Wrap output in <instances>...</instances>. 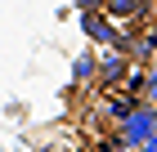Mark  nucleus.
Wrapping results in <instances>:
<instances>
[{"instance_id":"obj_6","label":"nucleus","mask_w":157,"mask_h":152,"mask_svg":"<svg viewBox=\"0 0 157 152\" xmlns=\"http://www.w3.org/2000/svg\"><path fill=\"white\" fill-rule=\"evenodd\" d=\"M135 152H157V134H148V139L139 143V148H135Z\"/></svg>"},{"instance_id":"obj_1","label":"nucleus","mask_w":157,"mask_h":152,"mask_svg":"<svg viewBox=\"0 0 157 152\" xmlns=\"http://www.w3.org/2000/svg\"><path fill=\"white\" fill-rule=\"evenodd\" d=\"M112 134H117V148L135 152L148 134H157V103H144V98H135L130 107H121L117 121H112Z\"/></svg>"},{"instance_id":"obj_2","label":"nucleus","mask_w":157,"mask_h":152,"mask_svg":"<svg viewBox=\"0 0 157 152\" xmlns=\"http://www.w3.org/2000/svg\"><path fill=\"white\" fill-rule=\"evenodd\" d=\"M126 63H130V58H121V54H108V58H99L94 76H99V81H108V85H117L121 76H126Z\"/></svg>"},{"instance_id":"obj_5","label":"nucleus","mask_w":157,"mask_h":152,"mask_svg":"<svg viewBox=\"0 0 157 152\" xmlns=\"http://www.w3.org/2000/svg\"><path fill=\"white\" fill-rule=\"evenodd\" d=\"M94 67H99L94 54H81V58H76V81H94Z\"/></svg>"},{"instance_id":"obj_3","label":"nucleus","mask_w":157,"mask_h":152,"mask_svg":"<svg viewBox=\"0 0 157 152\" xmlns=\"http://www.w3.org/2000/svg\"><path fill=\"white\" fill-rule=\"evenodd\" d=\"M139 98H144V103H157V54L144 63V76H139Z\"/></svg>"},{"instance_id":"obj_4","label":"nucleus","mask_w":157,"mask_h":152,"mask_svg":"<svg viewBox=\"0 0 157 152\" xmlns=\"http://www.w3.org/2000/svg\"><path fill=\"white\" fill-rule=\"evenodd\" d=\"M108 9L117 18H135V13H144V0H108Z\"/></svg>"},{"instance_id":"obj_7","label":"nucleus","mask_w":157,"mask_h":152,"mask_svg":"<svg viewBox=\"0 0 157 152\" xmlns=\"http://www.w3.org/2000/svg\"><path fill=\"white\" fill-rule=\"evenodd\" d=\"M148 32H153V36H157V9H153V27H148Z\"/></svg>"}]
</instances>
